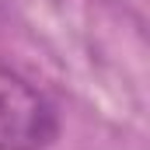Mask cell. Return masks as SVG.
<instances>
[{
    "label": "cell",
    "instance_id": "obj_1",
    "mask_svg": "<svg viewBox=\"0 0 150 150\" xmlns=\"http://www.w3.org/2000/svg\"><path fill=\"white\" fill-rule=\"evenodd\" d=\"M59 136L56 105L0 63V150H45Z\"/></svg>",
    "mask_w": 150,
    "mask_h": 150
}]
</instances>
